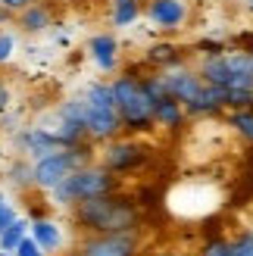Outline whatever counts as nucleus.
Masks as SVG:
<instances>
[{
  "mask_svg": "<svg viewBox=\"0 0 253 256\" xmlns=\"http://www.w3.org/2000/svg\"><path fill=\"white\" fill-rule=\"evenodd\" d=\"M72 222L84 234H116V232H141L144 225V210L141 203L128 194H104L91 200H78L69 210Z\"/></svg>",
  "mask_w": 253,
  "mask_h": 256,
  "instance_id": "nucleus-1",
  "label": "nucleus"
},
{
  "mask_svg": "<svg viewBox=\"0 0 253 256\" xmlns=\"http://www.w3.org/2000/svg\"><path fill=\"white\" fill-rule=\"evenodd\" d=\"M112 190H119V175L110 172L104 162H88L82 169H75L72 175H66L50 190V206L72 210L78 200L104 197V194H112Z\"/></svg>",
  "mask_w": 253,
  "mask_h": 256,
  "instance_id": "nucleus-2",
  "label": "nucleus"
},
{
  "mask_svg": "<svg viewBox=\"0 0 253 256\" xmlns=\"http://www.w3.org/2000/svg\"><path fill=\"white\" fill-rule=\"evenodd\" d=\"M112 97H116V110H119L122 128L128 134H147V132L156 128L154 100H150V94L144 91L141 75L119 72L116 78H112Z\"/></svg>",
  "mask_w": 253,
  "mask_h": 256,
  "instance_id": "nucleus-3",
  "label": "nucleus"
},
{
  "mask_svg": "<svg viewBox=\"0 0 253 256\" xmlns=\"http://www.w3.org/2000/svg\"><path fill=\"white\" fill-rule=\"evenodd\" d=\"M150 156V150L144 140H138V138H112L104 144V150H100V160L97 162H104L110 172H116L119 178L122 175H128L134 169H141V166L147 162Z\"/></svg>",
  "mask_w": 253,
  "mask_h": 256,
  "instance_id": "nucleus-4",
  "label": "nucleus"
},
{
  "mask_svg": "<svg viewBox=\"0 0 253 256\" xmlns=\"http://www.w3.org/2000/svg\"><path fill=\"white\" fill-rule=\"evenodd\" d=\"M75 256H141V234L138 232L84 234L75 240Z\"/></svg>",
  "mask_w": 253,
  "mask_h": 256,
  "instance_id": "nucleus-5",
  "label": "nucleus"
},
{
  "mask_svg": "<svg viewBox=\"0 0 253 256\" xmlns=\"http://www.w3.org/2000/svg\"><path fill=\"white\" fill-rule=\"evenodd\" d=\"M144 19L156 32L175 34L191 22V0H144Z\"/></svg>",
  "mask_w": 253,
  "mask_h": 256,
  "instance_id": "nucleus-6",
  "label": "nucleus"
},
{
  "mask_svg": "<svg viewBox=\"0 0 253 256\" xmlns=\"http://www.w3.org/2000/svg\"><path fill=\"white\" fill-rule=\"evenodd\" d=\"M12 144H16L19 156L32 160V162L44 160V156H54V153H60V150H66V147H62L60 140L54 138V132H47L44 125H25L22 132H16Z\"/></svg>",
  "mask_w": 253,
  "mask_h": 256,
  "instance_id": "nucleus-7",
  "label": "nucleus"
},
{
  "mask_svg": "<svg viewBox=\"0 0 253 256\" xmlns=\"http://www.w3.org/2000/svg\"><path fill=\"white\" fill-rule=\"evenodd\" d=\"M162 84H166V94L172 100H178L182 106H188L191 100L200 94V88H204V78H200V72L191 69L188 62L182 66H172V69H162Z\"/></svg>",
  "mask_w": 253,
  "mask_h": 256,
  "instance_id": "nucleus-8",
  "label": "nucleus"
},
{
  "mask_svg": "<svg viewBox=\"0 0 253 256\" xmlns=\"http://www.w3.org/2000/svg\"><path fill=\"white\" fill-rule=\"evenodd\" d=\"M125 132L122 119H119V110L116 106H94L88 104V138L94 144H106V140L119 138Z\"/></svg>",
  "mask_w": 253,
  "mask_h": 256,
  "instance_id": "nucleus-9",
  "label": "nucleus"
},
{
  "mask_svg": "<svg viewBox=\"0 0 253 256\" xmlns=\"http://www.w3.org/2000/svg\"><path fill=\"white\" fill-rule=\"evenodd\" d=\"M119 54H122V47H119V38L112 32H97V34L88 38V56H91V62L100 72H106V75L116 72Z\"/></svg>",
  "mask_w": 253,
  "mask_h": 256,
  "instance_id": "nucleus-10",
  "label": "nucleus"
},
{
  "mask_svg": "<svg viewBox=\"0 0 253 256\" xmlns=\"http://www.w3.org/2000/svg\"><path fill=\"white\" fill-rule=\"evenodd\" d=\"M188 119H216L225 112V88H216V84H206L200 88V94L184 106Z\"/></svg>",
  "mask_w": 253,
  "mask_h": 256,
  "instance_id": "nucleus-11",
  "label": "nucleus"
},
{
  "mask_svg": "<svg viewBox=\"0 0 253 256\" xmlns=\"http://www.w3.org/2000/svg\"><path fill=\"white\" fill-rule=\"evenodd\" d=\"M16 32L22 34H44L54 28V10H50V4H28L25 10L16 12Z\"/></svg>",
  "mask_w": 253,
  "mask_h": 256,
  "instance_id": "nucleus-12",
  "label": "nucleus"
},
{
  "mask_svg": "<svg viewBox=\"0 0 253 256\" xmlns=\"http://www.w3.org/2000/svg\"><path fill=\"white\" fill-rule=\"evenodd\" d=\"M28 234L34 238V244L44 253H62V247H66L62 228L54 219H47V216H34V219L28 222Z\"/></svg>",
  "mask_w": 253,
  "mask_h": 256,
  "instance_id": "nucleus-13",
  "label": "nucleus"
},
{
  "mask_svg": "<svg viewBox=\"0 0 253 256\" xmlns=\"http://www.w3.org/2000/svg\"><path fill=\"white\" fill-rule=\"evenodd\" d=\"M144 60L150 62V69L162 72V69L182 66V62H184V50H182L178 44H172V41H156V44H150V47H147Z\"/></svg>",
  "mask_w": 253,
  "mask_h": 256,
  "instance_id": "nucleus-14",
  "label": "nucleus"
},
{
  "mask_svg": "<svg viewBox=\"0 0 253 256\" xmlns=\"http://www.w3.org/2000/svg\"><path fill=\"white\" fill-rule=\"evenodd\" d=\"M154 122H156V128L178 132V128H184V122H188V112H184V106L178 104V100L162 97V100L154 104Z\"/></svg>",
  "mask_w": 253,
  "mask_h": 256,
  "instance_id": "nucleus-15",
  "label": "nucleus"
},
{
  "mask_svg": "<svg viewBox=\"0 0 253 256\" xmlns=\"http://www.w3.org/2000/svg\"><path fill=\"white\" fill-rule=\"evenodd\" d=\"M144 16V0H110V25L112 28H132Z\"/></svg>",
  "mask_w": 253,
  "mask_h": 256,
  "instance_id": "nucleus-16",
  "label": "nucleus"
},
{
  "mask_svg": "<svg viewBox=\"0 0 253 256\" xmlns=\"http://www.w3.org/2000/svg\"><path fill=\"white\" fill-rule=\"evenodd\" d=\"M54 116L62 119V122H72V125H82L88 132V100L78 94V97H66L54 106Z\"/></svg>",
  "mask_w": 253,
  "mask_h": 256,
  "instance_id": "nucleus-17",
  "label": "nucleus"
},
{
  "mask_svg": "<svg viewBox=\"0 0 253 256\" xmlns=\"http://www.w3.org/2000/svg\"><path fill=\"white\" fill-rule=\"evenodd\" d=\"M225 125H228L241 140L253 144V106H244V110H225Z\"/></svg>",
  "mask_w": 253,
  "mask_h": 256,
  "instance_id": "nucleus-18",
  "label": "nucleus"
},
{
  "mask_svg": "<svg viewBox=\"0 0 253 256\" xmlns=\"http://www.w3.org/2000/svg\"><path fill=\"white\" fill-rule=\"evenodd\" d=\"M6 182L16 188V190H28V188H34V162L25 160V156L12 160L10 169H6Z\"/></svg>",
  "mask_w": 253,
  "mask_h": 256,
  "instance_id": "nucleus-19",
  "label": "nucleus"
},
{
  "mask_svg": "<svg viewBox=\"0 0 253 256\" xmlns=\"http://www.w3.org/2000/svg\"><path fill=\"white\" fill-rule=\"evenodd\" d=\"M25 234H28V222H25V219H16L4 234H0V250L12 253V250L22 244V238H25Z\"/></svg>",
  "mask_w": 253,
  "mask_h": 256,
  "instance_id": "nucleus-20",
  "label": "nucleus"
},
{
  "mask_svg": "<svg viewBox=\"0 0 253 256\" xmlns=\"http://www.w3.org/2000/svg\"><path fill=\"white\" fill-rule=\"evenodd\" d=\"M197 256H234L232 238H210V240H204Z\"/></svg>",
  "mask_w": 253,
  "mask_h": 256,
  "instance_id": "nucleus-21",
  "label": "nucleus"
},
{
  "mask_svg": "<svg viewBox=\"0 0 253 256\" xmlns=\"http://www.w3.org/2000/svg\"><path fill=\"white\" fill-rule=\"evenodd\" d=\"M244 106H253V91L225 88V110H244Z\"/></svg>",
  "mask_w": 253,
  "mask_h": 256,
  "instance_id": "nucleus-22",
  "label": "nucleus"
},
{
  "mask_svg": "<svg viewBox=\"0 0 253 256\" xmlns=\"http://www.w3.org/2000/svg\"><path fill=\"white\" fill-rule=\"evenodd\" d=\"M16 32L12 28H0V66H6V62L16 56Z\"/></svg>",
  "mask_w": 253,
  "mask_h": 256,
  "instance_id": "nucleus-23",
  "label": "nucleus"
},
{
  "mask_svg": "<svg viewBox=\"0 0 253 256\" xmlns=\"http://www.w3.org/2000/svg\"><path fill=\"white\" fill-rule=\"evenodd\" d=\"M194 50L200 56H216V54H225V41H219V38H200V41L194 44Z\"/></svg>",
  "mask_w": 253,
  "mask_h": 256,
  "instance_id": "nucleus-24",
  "label": "nucleus"
},
{
  "mask_svg": "<svg viewBox=\"0 0 253 256\" xmlns=\"http://www.w3.org/2000/svg\"><path fill=\"white\" fill-rule=\"evenodd\" d=\"M232 250H234V256H253V228L232 238Z\"/></svg>",
  "mask_w": 253,
  "mask_h": 256,
  "instance_id": "nucleus-25",
  "label": "nucleus"
},
{
  "mask_svg": "<svg viewBox=\"0 0 253 256\" xmlns=\"http://www.w3.org/2000/svg\"><path fill=\"white\" fill-rule=\"evenodd\" d=\"M12 256H47V253L34 244V238H32V234H25V238H22V244L12 250Z\"/></svg>",
  "mask_w": 253,
  "mask_h": 256,
  "instance_id": "nucleus-26",
  "label": "nucleus"
},
{
  "mask_svg": "<svg viewBox=\"0 0 253 256\" xmlns=\"http://www.w3.org/2000/svg\"><path fill=\"white\" fill-rule=\"evenodd\" d=\"M16 219H19L16 206H12L10 200H4V203H0V234H4V232H6V228H10L12 222H16Z\"/></svg>",
  "mask_w": 253,
  "mask_h": 256,
  "instance_id": "nucleus-27",
  "label": "nucleus"
},
{
  "mask_svg": "<svg viewBox=\"0 0 253 256\" xmlns=\"http://www.w3.org/2000/svg\"><path fill=\"white\" fill-rule=\"evenodd\" d=\"M10 106H12V91H10V84L0 78V116H4Z\"/></svg>",
  "mask_w": 253,
  "mask_h": 256,
  "instance_id": "nucleus-28",
  "label": "nucleus"
},
{
  "mask_svg": "<svg viewBox=\"0 0 253 256\" xmlns=\"http://www.w3.org/2000/svg\"><path fill=\"white\" fill-rule=\"evenodd\" d=\"M32 0H0V6H6L10 12H19V10H25Z\"/></svg>",
  "mask_w": 253,
  "mask_h": 256,
  "instance_id": "nucleus-29",
  "label": "nucleus"
},
{
  "mask_svg": "<svg viewBox=\"0 0 253 256\" xmlns=\"http://www.w3.org/2000/svg\"><path fill=\"white\" fill-rule=\"evenodd\" d=\"M12 22H16V12H10L6 6H0V28H10Z\"/></svg>",
  "mask_w": 253,
  "mask_h": 256,
  "instance_id": "nucleus-30",
  "label": "nucleus"
},
{
  "mask_svg": "<svg viewBox=\"0 0 253 256\" xmlns=\"http://www.w3.org/2000/svg\"><path fill=\"white\" fill-rule=\"evenodd\" d=\"M150 256H191V253H150Z\"/></svg>",
  "mask_w": 253,
  "mask_h": 256,
  "instance_id": "nucleus-31",
  "label": "nucleus"
},
{
  "mask_svg": "<svg viewBox=\"0 0 253 256\" xmlns=\"http://www.w3.org/2000/svg\"><path fill=\"white\" fill-rule=\"evenodd\" d=\"M247 10H250V12H253V0H247Z\"/></svg>",
  "mask_w": 253,
  "mask_h": 256,
  "instance_id": "nucleus-32",
  "label": "nucleus"
},
{
  "mask_svg": "<svg viewBox=\"0 0 253 256\" xmlns=\"http://www.w3.org/2000/svg\"><path fill=\"white\" fill-rule=\"evenodd\" d=\"M32 4H50V0H32Z\"/></svg>",
  "mask_w": 253,
  "mask_h": 256,
  "instance_id": "nucleus-33",
  "label": "nucleus"
},
{
  "mask_svg": "<svg viewBox=\"0 0 253 256\" xmlns=\"http://www.w3.org/2000/svg\"><path fill=\"white\" fill-rule=\"evenodd\" d=\"M0 256H12V253H6V250H0Z\"/></svg>",
  "mask_w": 253,
  "mask_h": 256,
  "instance_id": "nucleus-34",
  "label": "nucleus"
},
{
  "mask_svg": "<svg viewBox=\"0 0 253 256\" xmlns=\"http://www.w3.org/2000/svg\"><path fill=\"white\" fill-rule=\"evenodd\" d=\"M4 200H6V197H4V194H0V203H4Z\"/></svg>",
  "mask_w": 253,
  "mask_h": 256,
  "instance_id": "nucleus-35",
  "label": "nucleus"
},
{
  "mask_svg": "<svg viewBox=\"0 0 253 256\" xmlns=\"http://www.w3.org/2000/svg\"><path fill=\"white\" fill-rule=\"evenodd\" d=\"M72 256H75V253H72Z\"/></svg>",
  "mask_w": 253,
  "mask_h": 256,
  "instance_id": "nucleus-36",
  "label": "nucleus"
}]
</instances>
